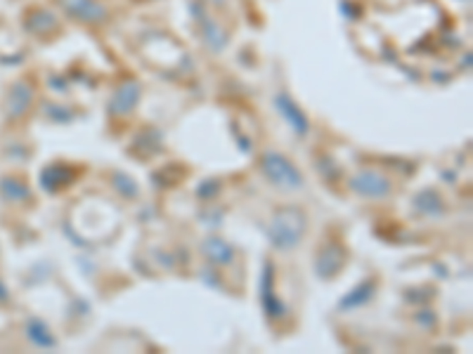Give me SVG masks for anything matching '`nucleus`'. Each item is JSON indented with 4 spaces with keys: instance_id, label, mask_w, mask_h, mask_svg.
Returning <instances> with one entry per match:
<instances>
[{
    "instance_id": "obj_1",
    "label": "nucleus",
    "mask_w": 473,
    "mask_h": 354,
    "mask_svg": "<svg viewBox=\"0 0 473 354\" xmlns=\"http://www.w3.org/2000/svg\"><path fill=\"white\" fill-rule=\"evenodd\" d=\"M306 215H303V210L298 208H279L275 210V215L270 220V230H268V236L272 241V246L275 248H293L298 246V241L303 239V234H306Z\"/></svg>"
},
{
    "instance_id": "obj_2",
    "label": "nucleus",
    "mask_w": 473,
    "mask_h": 354,
    "mask_svg": "<svg viewBox=\"0 0 473 354\" xmlns=\"http://www.w3.org/2000/svg\"><path fill=\"white\" fill-rule=\"evenodd\" d=\"M261 168L265 177H268L272 184H277V187H286V189L303 187V177L298 173V168H296L289 159H284L282 154L268 151L261 159Z\"/></svg>"
},
{
    "instance_id": "obj_3",
    "label": "nucleus",
    "mask_w": 473,
    "mask_h": 354,
    "mask_svg": "<svg viewBox=\"0 0 473 354\" xmlns=\"http://www.w3.org/2000/svg\"><path fill=\"white\" fill-rule=\"evenodd\" d=\"M345 257H348V253H345V248L341 246V243H336V241L327 243V246H324V248L320 250V255H317V260H315V269H317V274H320L322 279H331V277H336L338 272L343 269Z\"/></svg>"
},
{
    "instance_id": "obj_4",
    "label": "nucleus",
    "mask_w": 473,
    "mask_h": 354,
    "mask_svg": "<svg viewBox=\"0 0 473 354\" xmlns=\"http://www.w3.org/2000/svg\"><path fill=\"white\" fill-rule=\"evenodd\" d=\"M350 189L358 191L360 196L381 198L390 194V180L376 171H362L360 175H355L350 180Z\"/></svg>"
},
{
    "instance_id": "obj_5",
    "label": "nucleus",
    "mask_w": 473,
    "mask_h": 354,
    "mask_svg": "<svg viewBox=\"0 0 473 354\" xmlns=\"http://www.w3.org/2000/svg\"><path fill=\"white\" fill-rule=\"evenodd\" d=\"M275 104H277L279 112H282V116L286 118V121L291 123V128L298 132V135H306V132H308V118H306V114H303L298 107H296V102H291L282 92V95H277Z\"/></svg>"
},
{
    "instance_id": "obj_6",
    "label": "nucleus",
    "mask_w": 473,
    "mask_h": 354,
    "mask_svg": "<svg viewBox=\"0 0 473 354\" xmlns=\"http://www.w3.org/2000/svg\"><path fill=\"white\" fill-rule=\"evenodd\" d=\"M261 293H263V298H261L263 307H265V312H268V316H282L284 309H282V305H279L277 295L272 293V267L270 264H265V269H263Z\"/></svg>"
},
{
    "instance_id": "obj_7",
    "label": "nucleus",
    "mask_w": 473,
    "mask_h": 354,
    "mask_svg": "<svg viewBox=\"0 0 473 354\" xmlns=\"http://www.w3.org/2000/svg\"><path fill=\"white\" fill-rule=\"evenodd\" d=\"M137 97H140L137 83L123 85L121 90L114 95V100H112V114H128V112H132V107H135Z\"/></svg>"
},
{
    "instance_id": "obj_8",
    "label": "nucleus",
    "mask_w": 473,
    "mask_h": 354,
    "mask_svg": "<svg viewBox=\"0 0 473 354\" xmlns=\"http://www.w3.org/2000/svg\"><path fill=\"white\" fill-rule=\"evenodd\" d=\"M64 3L76 17L85 19V21H98L105 17V7L98 5L95 0H64Z\"/></svg>"
},
{
    "instance_id": "obj_9",
    "label": "nucleus",
    "mask_w": 473,
    "mask_h": 354,
    "mask_svg": "<svg viewBox=\"0 0 473 354\" xmlns=\"http://www.w3.org/2000/svg\"><path fill=\"white\" fill-rule=\"evenodd\" d=\"M204 253L211 262H218V264H230L234 257L232 246L225 243L223 239H209L204 243Z\"/></svg>"
},
{
    "instance_id": "obj_10",
    "label": "nucleus",
    "mask_w": 473,
    "mask_h": 354,
    "mask_svg": "<svg viewBox=\"0 0 473 354\" xmlns=\"http://www.w3.org/2000/svg\"><path fill=\"white\" fill-rule=\"evenodd\" d=\"M372 293H374V281L360 284L353 293H348V298L341 300V309H348V307L353 309V307L365 305V302H369V298H372Z\"/></svg>"
},
{
    "instance_id": "obj_11",
    "label": "nucleus",
    "mask_w": 473,
    "mask_h": 354,
    "mask_svg": "<svg viewBox=\"0 0 473 354\" xmlns=\"http://www.w3.org/2000/svg\"><path fill=\"white\" fill-rule=\"evenodd\" d=\"M33 328H36V333H31V338L41 345V348H55L53 336H50V331H46L43 323H33Z\"/></svg>"
}]
</instances>
